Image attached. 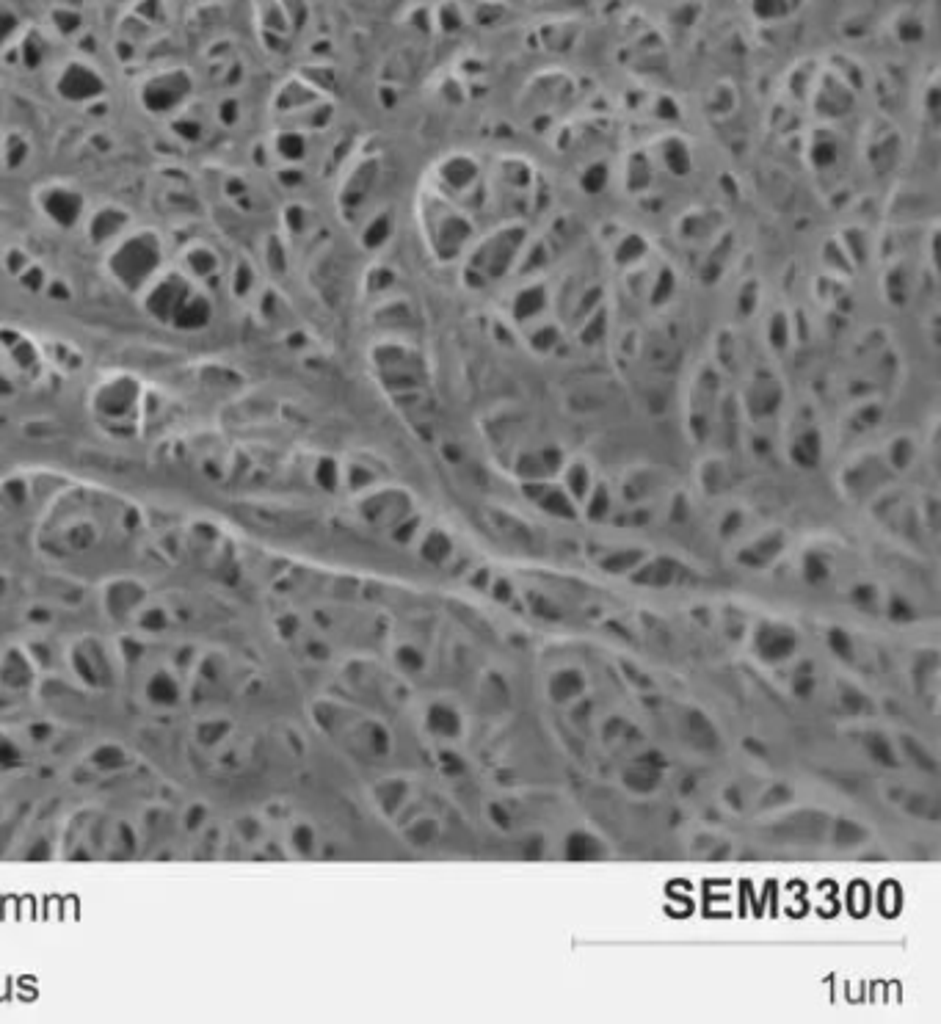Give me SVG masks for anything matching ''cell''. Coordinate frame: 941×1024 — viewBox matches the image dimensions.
<instances>
[{
    "mask_svg": "<svg viewBox=\"0 0 941 1024\" xmlns=\"http://www.w3.org/2000/svg\"><path fill=\"white\" fill-rule=\"evenodd\" d=\"M141 533V514L116 495L94 486L61 489L56 503L45 508L39 525V550L45 558L69 561L103 553L105 547L119 550Z\"/></svg>",
    "mask_w": 941,
    "mask_h": 1024,
    "instance_id": "obj_1",
    "label": "cell"
}]
</instances>
